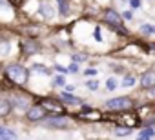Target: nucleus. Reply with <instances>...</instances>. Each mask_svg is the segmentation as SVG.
<instances>
[{"instance_id":"obj_32","label":"nucleus","mask_w":155,"mask_h":140,"mask_svg":"<svg viewBox=\"0 0 155 140\" xmlns=\"http://www.w3.org/2000/svg\"><path fill=\"white\" fill-rule=\"evenodd\" d=\"M0 6H4V2H0Z\"/></svg>"},{"instance_id":"obj_12","label":"nucleus","mask_w":155,"mask_h":140,"mask_svg":"<svg viewBox=\"0 0 155 140\" xmlns=\"http://www.w3.org/2000/svg\"><path fill=\"white\" fill-rule=\"evenodd\" d=\"M153 133H155V131H153V129H142V131H140V135H139V138H137V140H150V138H151V136H153Z\"/></svg>"},{"instance_id":"obj_2","label":"nucleus","mask_w":155,"mask_h":140,"mask_svg":"<svg viewBox=\"0 0 155 140\" xmlns=\"http://www.w3.org/2000/svg\"><path fill=\"white\" fill-rule=\"evenodd\" d=\"M106 107L108 109H119V111H124V109H131L133 107V100L128 98V97H119V98H111L106 102Z\"/></svg>"},{"instance_id":"obj_7","label":"nucleus","mask_w":155,"mask_h":140,"mask_svg":"<svg viewBox=\"0 0 155 140\" xmlns=\"http://www.w3.org/2000/svg\"><path fill=\"white\" fill-rule=\"evenodd\" d=\"M140 86L142 88H153L155 86V71H146L140 77Z\"/></svg>"},{"instance_id":"obj_6","label":"nucleus","mask_w":155,"mask_h":140,"mask_svg":"<svg viewBox=\"0 0 155 140\" xmlns=\"http://www.w3.org/2000/svg\"><path fill=\"white\" fill-rule=\"evenodd\" d=\"M46 126H48V127H55V129H66V127L69 126V120L64 118V116H57V118L46 120Z\"/></svg>"},{"instance_id":"obj_8","label":"nucleus","mask_w":155,"mask_h":140,"mask_svg":"<svg viewBox=\"0 0 155 140\" xmlns=\"http://www.w3.org/2000/svg\"><path fill=\"white\" fill-rule=\"evenodd\" d=\"M22 49H24L26 55H33V53L38 51V42H35V40H26V42H22Z\"/></svg>"},{"instance_id":"obj_31","label":"nucleus","mask_w":155,"mask_h":140,"mask_svg":"<svg viewBox=\"0 0 155 140\" xmlns=\"http://www.w3.org/2000/svg\"><path fill=\"white\" fill-rule=\"evenodd\" d=\"M20 2H22V0H13V4H15V6H18Z\"/></svg>"},{"instance_id":"obj_26","label":"nucleus","mask_w":155,"mask_h":140,"mask_svg":"<svg viewBox=\"0 0 155 140\" xmlns=\"http://www.w3.org/2000/svg\"><path fill=\"white\" fill-rule=\"evenodd\" d=\"M130 4H131L133 8H139V6H140V0H130Z\"/></svg>"},{"instance_id":"obj_19","label":"nucleus","mask_w":155,"mask_h":140,"mask_svg":"<svg viewBox=\"0 0 155 140\" xmlns=\"http://www.w3.org/2000/svg\"><path fill=\"white\" fill-rule=\"evenodd\" d=\"M106 88H108L110 91H113V89L117 88V80H115V78H108V82H106Z\"/></svg>"},{"instance_id":"obj_30","label":"nucleus","mask_w":155,"mask_h":140,"mask_svg":"<svg viewBox=\"0 0 155 140\" xmlns=\"http://www.w3.org/2000/svg\"><path fill=\"white\" fill-rule=\"evenodd\" d=\"M73 60H75V62H81V60H84V56H81V55H77V56H73Z\"/></svg>"},{"instance_id":"obj_13","label":"nucleus","mask_w":155,"mask_h":140,"mask_svg":"<svg viewBox=\"0 0 155 140\" xmlns=\"http://www.w3.org/2000/svg\"><path fill=\"white\" fill-rule=\"evenodd\" d=\"M122 86H124V88H131V86H135V77H131V75L124 77V80H122Z\"/></svg>"},{"instance_id":"obj_15","label":"nucleus","mask_w":155,"mask_h":140,"mask_svg":"<svg viewBox=\"0 0 155 140\" xmlns=\"http://www.w3.org/2000/svg\"><path fill=\"white\" fill-rule=\"evenodd\" d=\"M142 33H144V35H155V26L144 24V26H142Z\"/></svg>"},{"instance_id":"obj_1","label":"nucleus","mask_w":155,"mask_h":140,"mask_svg":"<svg viewBox=\"0 0 155 140\" xmlns=\"http://www.w3.org/2000/svg\"><path fill=\"white\" fill-rule=\"evenodd\" d=\"M6 75H8V78L9 80H13L15 84H18V86H24L26 82H28V69L24 67V65H20V64H11V65H8V69H6Z\"/></svg>"},{"instance_id":"obj_4","label":"nucleus","mask_w":155,"mask_h":140,"mask_svg":"<svg viewBox=\"0 0 155 140\" xmlns=\"http://www.w3.org/2000/svg\"><path fill=\"white\" fill-rule=\"evenodd\" d=\"M40 106H42L46 111L55 113V115H62V113H64V107H62L57 100H51V98H42V100H40Z\"/></svg>"},{"instance_id":"obj_21","label":"nucleus","mask_w":155,"mask_h":140,"mask_svg":"<svg viewBox=\"0 0 155 140\" xmlns=\"http://www.w3.org/2000/svg\"><path fill=\"white\" fill-rule=\"evenodd\" d=\"M86 86H88V88H90L91 91H97V88H99V82H95V80H90V82H88Z\"/></svg>"},{"instance_id":"obj_20","label":"nucleus","mask_w":155,"mask_h":140,"mask_svg":"<svg viewBox=\"0 0 155 140\" xmlns=\"http://www.w3.org/2000/svg\"><path fill=\"white\" fill-rule=\"evenodd\" d=\"M53 84H55V86H66V82H64L62 77H55V78H53Z\"/></svg>"},{"instance_id":"obj_28","label":"nucleus","mask_w":155,"mask_h":140,"mask_svg":"<svg viewBox=\"0 0 155 140\" xmlns=\"http://www.w3.org/2000/svg\"><path fill=\"white\" fill-rule=\"evenodd\" d=\"M148 93H150V97H153V98H155V86H153V88H150V89H148Z\"/></svg>"},{"instance_id":"obj_18","label":"nucleus","mask_w":155,"mask_h":140,"mask_svg":"<svg viewBox=\"0 0 155 140\" xmlns=\"http://www.w3.org/2000/svg\"><path fill=\"white\" fill-rule=\"evenodd\" d=\"M40 11L44 13V17H51V15H53V9H51L49 6H40Z\"/></svg>"},{"instance_id":"obj_22","label":"nucleus","mask_w":155,"mask_h":140,"mask_svg":"<svg viewBox=\"0 0 155 140\" xmlns=\"http://www.w3.org/2000/svg\"><path fill=\"white\" fill-rule=\"evenodd\" d=\"M68 69H69V73H77V71H79V67H77V64H71Z\"/></svg>"},{"instance_id":"obj_17","label":"nucleus","mask_w":155,"mask_h":140,"mask_svg":"<svg viewBox=\"0 0 155 140\" xmlns=\"http://www.w3.org/2000/svg\"><path fill=\"white\" fill-rule=\"evenodd\" d=\"M33 69H35L37 73H42V75H49L48 67H44V65H38V64H35V65H33Z\"/></svg>"},{"instance_id":"obj_3","label":"nucleus","mask_w":155,"mask_h":140,"mask_svg":"<svg viewBox=\"0 0 155 140\" xmlns=\"http://www.w3.org/2000/svg\"><path fill=\"white\" fill-rule=\"evenodd\" d=\"M104 22H106V24H110L113 29L120 31L122 35H126V31H124V29H122V26H120V17H119V13H115L113 9H108V11L104 13Z\"/></svg>"},{"instance_id":"obj_10","label":"nucleus","mask_w":155,"mask_h":140,"mask_svg":"<svg viewBox=\"0 0 155 140\" xmlns=\"http://www.w3.org/2000/svg\"><path fill=\"white\" fill-rule=\"evenodd\" d=\"M60 98H62L64 102H68V104H79V102H81V98H77V97H73V95H69L68 91H64V93L60 95Z\"/></svg>"},{"instance_id":"obj_5","label":"nucleus","mask_w":155,"mask_h":140,"mask_svg":"<svg viewBox=\"0 0 155 140\" xmlns=\"http://www.w3.org/2000/svg\"><path fill=\"white\" fill-rule=\"evenodd\" d=\"M44 115H46V109H44L40 104H37V106H31V107L28 109V115H26V116L35 122V120H42Z\"/></svg>"},{"instance_id":"obj_24","label":"nucleus","mask_w":155,"mask_h":140,"mask_svg":"<svg viewBox=\"0 0 155 140\" xmlns=\"http://www.w3.org/2000/svg\"><path fill=\"white\" fill-rule=\"evenodd\" d=\"M88 77H93V75H97V71H95V69H86V71H84Z\"/></svg>"},{"instance_id":"obj_23","label":"nucleus","mask_w":155,"mask_h":140,"mask_svg":"<svg viewBox=\"0 0 155 140\" xmlns=\"http://www.w3.org/2000/svg\"><path fill=\"white\" fill-rule=\"evenodd\" d=\"M55 69H58L60 73H69V69H66V67H62V65H55Z\"/></svg>"},{"instance_id":"obj_29","label":"nucleus","mask_w":155,"mask_h":140,"mask_svg":"<svg viewBox=\"0 0 155 140\" xmlns=\"http://www.w3.org/2000/svg\"><path fill=\"white\" fill-rule=\"evenodd\" d=\"M6 133H8V129H4V127H0V136H4V138H6Z\"/></svg>"},{"instance_id":"obj_25","label":"nucleus","mask_w":155,"mask_h":140,"mask_svg":"<svg viewBox=\"0 0 155 140\" xmlns=\"http://www.w3.org/2000/svg\"><path fill=\"white\" fill-rule=\"evenodd\" d=\"M95 38H97V42H101V40H102V38H101V29H99V27L95 29Z\"/></svg>"},{"instance_id":"obj_11","label":"nucleus","mask_w":155,"mask_h":140,"mask_svg":"<svg viewBox=\"0 0 155 140\" xmlns=\"http://www.w3.org/2000/svg\"><path fill=\"white\" fill-rule=\"evenodd\" d=\"M11 111V104L9 100H0V116H4Z\"/></svg>"},{"instance_id":"obj_9","label":"nucleus","mask_w":155,"mask_h":140,"mask_svg":"<svg viewBox=\"0 0 155 140\" xmlns=\"http://www.w3.org/2000/svg\"><path fill=\"white\" fill-rule=\"evenodd\" d=\"M81 116L84 120H101V113L99 111H93V109H86Z\"/></svg>"},{"instance_id":"obj_14","label":"nucleus","mask_w":155,"mask_h":140,"mask_svg":"<svg viewBox=\"0 0 155 140\" xmlns=\"http://www.w3.org/2000/svg\"><path fill=\"white\" fill-rule=\"evenodd\" d=\"M130 133H131L130 127H119V129H115V135L117 136H128Z\"/></svg>"},{"instance_id":"obj_16","label":"nucleus","mask_w":155,"mask_h":140,"mask_svg":"<svg viewBox=\"0 0 155 140\" xmlns=\"http://www.w3.org/2000/svg\"><path fill=\"white\" fill-rule=\"evenodd\" d=\"M58 8H60V15H68V2L66 0H57Z\"/></svg>"},{"instance_id":"obj_27","label":"nucleus","mask_w":155,"mask_h":140,"mask_svg":"<svg viewBox=\"0 0 155 140\" xmlns=\"http://www.w3.org/2000/svg\"><path fill=\"white\" fill-rule=\"evenodd\" d=\"M131 17H133L131 11H124V18H126V20H131Z\"/></svg>"}]
</instances>
